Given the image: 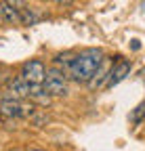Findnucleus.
I'll return each instance as SVG.
<instances>
[{
  "instance_id": "f257e3e1",
  "label": "nucleus",
  "mask_w": 145,
  "mask_h": 151,
  "mask_svg": "<svg viewBox=\"0 0 145 151\" xmlns=\"http://www.w3.org/2000/svg\"><path fill=\"white\" fill-rule=\"evenodd\" d=\"M103 57H105V55H103V50H99V48H84V50H80V52H74L71 61H69L67 67H65L67 78H71V80L78 82V84H88L90 80H93L97 67L101 65Z\"/></svg>"
},
{
  "instance_id": "f03ea898",
  "label": "nucleus",
  "mask_w": 145,
  "mask_h": 151,
  "mask_svg": "<svg viewBox=\"0 0 145 151\" xmlns=\"http://www.w3.org/2000/svg\"><path fill=\"white\" fill-rule=\"evenodd\" d=\"M19 76L30 84H42L44 78H46V65L40 59H30V61L23 63Z\"/></svg>"
},
{
  "instance_id": "7ed1b4c3",
  "label": "nucleus",
  "mask_w": 145,
  "mask_h": 151,
  "mask_svg": "<svg viewBox=\"0 0 145 151\" xmlns=\"http://www.w3.org/2000/svg\"><path fill=\"white\" fill-rule=\"evenodd\" d=\"M131 67H133L131 61H116L114 67H112V71H110V76H107V82H105L103 88H114L122 80H126V76L131 73Z\"/></svg>"
},
{
  "instance_id": "20e7f679",
  "label": "nucleus",
  "mask_w": 145,
  "mask_h": 151,
  "mask_svg": "<svg viewBox=\"0 0 145 151\" xmlns=\"http://www.w3.org/2000/svg\"><path fill=\"white\" fill-rule=\"evenodd\" d=\"M112 67H114L112 59H110V57H103L101 65L97 67V71H95V76H93V80H90L88 84L93 86V88H103L105 82H107V76H110V71H112Z\"/></svg>"
},
{
  "instance_id": "39448f33",
  "label": "nucleus",
  "mask_w": 145,
  "mask_h": 151,
  "mask_svg": "<svg viewBox=\"0 0 145 151\" xmlns=\"http://www.w3.org/2000/svg\"><path fill=\"white\" fill-rule=\"evenodd\" d=\"M0 116H4L9 120L21 118V101L19 99H13V97L0 99Z\"/></svg>"
},
{
  "instance_id": "423d86ee",
  "label": "nucleus",
  "mask_w": 145,
  "mask_h": 151,
  "mask_svg": "<svg viewBox=\"0 0 145 151\" xmlns=\"http://www.w3.org/2000/svg\"><path fill=\"white\" fill-rule=\"evenodd\" d=\"M42 88L48 97H67V84L65 80H57V78H44Z\"/></svg>"
},
{
  "instance_id": "0eeeda50",
  "label": "nucleus",
  "mask_w": 145,
  "mask_h": 151,
  "mask_svg": "<svg viewBox=\"0 0 145 151\" xmlns=\"http://www.w3.org/2000/svg\"><path fill=\"white\" fill-rule=\"evenodd\" d=\"M27 94H30V82H25L21 76L9 80V97L21 101V99H27Z\"/></svg>"
},
{
  "instance_id": "6e6552de",
  "label": "nucleus",
  "mask_w": 145,
  "mask_h": 151,
  "mask_svg": "<svg viewBox=\"0 0 145 151\" xmlns=\"http://www.w3.org/2000/svg\"><path fill=\"white\" fill-rule=\"evenodd\" d=\"M27 99L34 101V103H38V105H48V103H50V97L44 92L42 84H30V94H27Z\"/></svg>"
},
{
  "instance_id": "1a4fd4ad",
  "label": "nucleus",
  "mask_w": 145,
  "mask_h": 151,
  "mask_svg": "<svg viewBox=\"0 0 145 151\" xmlns=\"http://www.w3.org/2000/svg\"><path fill=\"white\" fill-rule=\"evenodd\" d=\"M0 11H2V15H4V23H9V25H21L19 11L13 9V6H9L4 0H0Z\"/></svg>"
},
{
  "instance_id": "9d476101",
  "label": "nucleus",
  "mask_w": 145,
  "mask_h": 151,
  "mask_svg": "<svg viewBox=\"0 0 145 151\" xmlns=\"http://www.w3.org/2000/svg\"><path fill=\"white\" fill-rule=\"evenodd\" d=\"M19 15H21V25H36L40 21V15L36 13L32 6H25L23 11H19Z\"/></svg>"
},
{
  "instance_id": "9b49d317",
  "label": "nucleus",
  "mask_w": 145,
  "mask_h": 151,
  "mask_svg": "<svg viewBox=\"0 0 145 151\" xmlns=\"http://www.w3.org/2000/svg\"><path fill=\"white\" fill-rule=\"evenodd\" d=\"M30 120H32L34 126H46V124L50 122V118L46 116V113H44V111H38V109L32 113V118H30Z\"/></svg>"
},
{
  "instance_id": "f8f14e48",
  "label": "nucleus",
  "mask_w": 145,
  "mask_h": 151,
  "mask_svg": "<svg viewBox=\"0 0 145 151\" xmlns=\"http://www.w3.org/2000/svg\"><path fill=\"white\" fill-rule=\"evenodd\" d=\"M4 2H6L9 6L17 9V11H23V9L27 6V2H25V0H4Z\"/></svg>"
},
{
  "instance_id": "ddd939ff",
  "label": "nucleus",
  "mask_w": 145,
  "mask_h": 151,
  "mask_svg": "<svg viewBox=\"0 0 145 151\" xmlns=\"http://www.w3.org/2000/svg\"><path fill=\"white\" fill-rule=\"evenodd\" d=\"M55 4H59V6H71L74 4V0H53Z\"/></svg>"
},
{
  "instance_id": "4468645a",
  "label": "nucleus",
  "mask_w": 145,
  "mask_h": 151,
  "mask_svg": "<svg viewBox=\"0 0 145 151\" xmlns=\"http://www.w3.org/2000/svg\"><path fill=\"white\" fill-rule=\"evenodd\" d=\"M4 23V15H2V11H0V25Z\"/></svg>"
},
{
  "instance_id": "2eb2a0df",
  "label": "nucleus",
  "mask_w": 145,
  "mask_h": 151,
  "mask_svg": "<svg viewBox=\"0 0 145 151\" xmlns=\"http://www.w3.org/2000/svg\"><path fill=\"white\" fill-rule=\"evenodd\" d=\"M27 151H44V149H27Z\"/></svg>"
}]
</instances>
